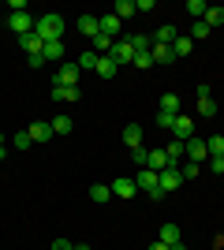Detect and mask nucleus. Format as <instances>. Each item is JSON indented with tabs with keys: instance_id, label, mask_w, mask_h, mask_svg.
Returning a JSON list of instances; mask_svg holds the SVG:
<instances>
[{
	"instance_id": "nucleus-12",
	"label": "nucleus",
	"mask_w": 224,
	"mask_h": 250,
	"mask_svg": "<svg viewBox=\"0 0 224 250\" xmlns=\"http://www.w3.org/2000/svg\"><path fill=\"white\" fill-rule=\"evenodd\" d=\"M180 183H183L180 168H164V172H161V194H164V190H176Z\"/></svg>"
},
{
	"instance_id": "nucleus-10",
	"label": "nucleus",
	"mask_w": 224,
	"mask_h": 250,
	"mask_svg": "<svg viewBox=\"0 0 224 250\" xmlns=\"http://www.w3.org/2000/svg\"><path fill=\"white\" fill-rule=\"evenodd\" d=\"M108 56H112V60H116L120 67H123V63H131V60H135V49H131L127 42H112V52H108Z\"/></svg>"
},
{
	"instance_id": "nucleus-34",
	"label": "nucleus",
	"mask_w": 224,
	"mask_h": 250,
	"mask_svg": "<svg viewBox=\"0 0 224 250\" xmlns=\"http://www.w3.org/2000/svg\"><path fill=\"white\" fill-rule=\"evenodd\" d=\"M131 161H135V165H139V168H146V161H149V149H146V146L131 149Z\"/></svg>"
},
{
	"instance_id": "nucleus-8",
	"label": "nucleus",
	"mask_w": 224,
	"mask_h": 250,
	"mask_svg": "<svg viewBox=\"0 0 224 250\" xmlns=\"http://www.w3.org/2000/svg\"><path fill=\"white\" fill-rule=\"evenodd\" d=\"M79 34H82L86 42H94L97 34H101V22H97V15H82V19H79Z\"/></svg>"
},
{
	"instance_id": "nucleus-19",
	"label": "nucleus",
	"mask_w": 224,
	"mask_h": 250,
	"mask_svg": "<svg viewBox=\"0 0 224 250\" xmlns=\"http://www.w3.org/2000/svg\"><path fill=\"white\" fill-rule=\"evenodd\" d=\"M53 101H79V86H53Z\"/></svg>"
},
{
	"instance_id": "nucleus-16",
	"label": "nucleus",
	"mask_w": 224,
	"mask_h": 250,
	"mask_svg": "<svg viewBox=\"0 0 224 250\" xmlns=\"http://www.w3.org/2000/svg\"><path fill=\"white\" fill-rule=\"evenodd\" d=\"M123 142H127L131 149H139L142 146V127L139 124H127V127H123Z\"/></svg>"
},
{
	"instance_id": "nucleus-5",
	"label": "nucleus",
	"mask_w": 224,
	"mask_h": 250,
	"mask_svg": "<svg viewBox=\"0 0 224 250\" xmlns=\"http://www.w3.org/2000/svg\"><path fill=\"white\" fill-rule=\"evenodd\" d=\"M172 135L180 138V142H187V138H194V120L191 116H176V120H172Z\"/></svg>"
},
{
	"instance_id": "nucleus-33",
	"label": "nucleus",
	"mask_w": 224,
	"mask_h": 250,
	"mask_svg": "<svg viewBox=\"0 0 224 250\" xmlns=\"http://www.w3.org/2000/svg\"><path fill=\"white\" fill-rule=\"evenodd\" d=\"M205 8H209V4H202V0H187V11L194 15V22H198V19L205 15Z\"/></svg>"
},
{
	"instance_id": "nucleus-26",
	"label": "nucleus",
	"mask_w": 224,
	"mask_h": 250,
	"mask_svg": "<svg viewBox=\"0 0 224 250\" xmlns=\"http://www.w3.org/2000/svg\"><path fill=\"white\" fill-rule=\"evenodd\" d=\"M97 60H101V56H97L94 49H86L82 60H79V71H97Z\"/></svg>"
},
{
	"instance_id": "nucleus-24",
	"label": "nucleus",
	"mask_w": 224,
	"mask_h": 250,
	"mask_svg": "<svg viewBox=\"0 0 224 250\" xmlns=\"http://www.w3.org/2000/svg\"><path fill=\"white\" fill-rule=\"evenodd\" d=\"M112 15H116L120 22L127 19V15H135V0H116V8H112Z\"/></svg>"
},
{
	"instance_id": "nucleus-17",
	"label": "nucleus",
	"mask_w": 224,
	"mask_h": 250,
	"mask_svg": "<svg viewBox=\"0 0 224 250\" xmlns=\"http://www.w3.org/2000/svg\"><path fill=\"white\" fill-rule=\"evenodd\" d=\"M116 71H120V63L112 60V56H101V60H97V75H101V79H112Z\"/></svg>"
},
{
	"instance_id": "nucleus-2",
	"label": "nucleus",
	"mask_w": 224,
	"mask_h": 250,
	"mask_svg": "<svg viewBox=\"0 0 224 250\" xmlns=\"http://www.w3.org/2000/svg\"><path fill=\"white\" fill-rule=\"evenodd\" d=\"M135 187L146 190L149 198H164V194H161V172H153V168H139V176H135Z\"/></svg>"
},
{
	"instance_id": "nucleus-14",
	"label": "nucleus",
	"mask_w": 224,
	"mask_h": 250,
	"mask_svg": "<svg viewBox=\"0 0 224 250\" xmlns=\"http://www.w3.org/2000/svg\"><path fill=\"white\" fill-rule=\"evenodd\" d=\"M146 168H153V172H164V168H172V165H168V153H164V149H149Z\"/></svg>"
},
{
	"instance_id": "nucleus-45",
	"label": "nucleus",
	"mask_w": 224,
	"mask_h": 250,
	"mask_svg": "<svg viewBox=\"0 0 224 250\" xmlns=\"http://www.w3.org/2000/svg\"><path fill=\"white\" fill-rule=\"evenodd\" d=\"M75 250H90V247H86V243H79V247H75Z\"/></svg>"
},
{
	"instance_id": "nucleus-32",
	"label": "nucleus",
	"mask_w": 224,
	"mask_h": 250,
	"mask_svg": "<svg viewBox=\"0 0 224 250\" xmlns=\"http://www.w3.org/2000/svg\"><path fill=\"white\" fill-rule=\"evenodd\" d=\"M198 112L202 116H217V101L213 97H198Z\"/></svg>"
},
{
	"instance_id": "nucleus-6",
	"label": "nucleus",
	"mask_w": 224,
	"mask_h": 250,
	"mask_svg": "<svg viewBox=\"0 0 224 250\" xmlns=\"http://www.w3.org/2000/svg\"><path fill=\"white\" fill-rule=\"evenodd\" d=\"M112 194H116V198H135V194H139V187H135V179L120 176V179H112Z\"/></svg>"
},
{
	"instance_id": "nucleus-18",
	"label": "nucleus",
	"mask_w": 224,
	"mask_h": 250,
	"mask_svg": "<svg viewBox=\"0 0 224 250\" xmlns=\"http://www.w3.org/2000/svg\"><path fill=\"white\" fill-rule=\"evenodd\" d=\"M41 56H45V63L49 60H64V42H45Z\"/></svg>"
},
{
	"instance_id": "nucleus-15",
	"label": "nucleus",
	"mask_w": 224,
	"mask_h": 250,
	"mask_svg": "<svg viewBox=\"0 0 224 250\" xmlns=\"http://www.w3.org/2000/svg\"><path fill=\"white\" fill-rule=\"evenodd\" d=\"M97 22H101V34H108V38H116L120 34V19L108 11V15H97Z\"/></svg>"
},
{
	"instance_id": "nucleus-41",
	"label": "nucleus",
	"mask_w": 224,
	"mask_h": 250,
	"mask_svg": "<svg viewBox=\"0 0 224 250\" xmlns=\"http://www.w3.org/2000/svg\"><path fill=\"white\" fill-rule=\"evenodd\" d=\"M53 250H75V243H67V239H53Z\"/></svg>"
},
{
	"instance_id": "nucleus-31",
	"label": "nucleus",
	"mask_w": 224,
	"mask_h": 250,
	"mask_svg": "<svg viewBox=\"0 0 224 250\" xmlns=\"http://www.w3.org/2000/svg\"><path fill=\"white\" fill-rule=\"evenodd\" d=\"M135 67H139V71H149V67H153V56H149V52H135Z\"/></svg>"
},
{
	"instance_id": "nucleus-21",
	"label": "nucleus",
	"mask_w": 224,
	"mask_h": 250,
	"mask_svg": "<svg viewBox=\"0 0 224 250\" xmlns=\"http://www.w3.org/2000/svg\"><path fill=\"white\" fill-rule=\"evenodd\" d=\"M202 22L209 26V30H213V26H224V8H205Z\"/></svg>"
},
{
	"instance_id": "nucleus-11",
	"label": "nucleus",
	"mask_w": 224,
	"mask_h": 250,
	"mask_svg": "<svg viewBox=\"0 0 224 250\" xmlns=\"http://www.w3.org/2000/svg\"><path fill=\"white\" fill-rule=\"evenodd\" d=\"M164 153H168V165L176 168L180 161H187V142H180V138H176V142H168V146H164Z\"/></svg>"
},
{
	"instance_id": "nucleus-1",
	"label": "nucleus",
	"mask_w": 224,
	"mask_h": 250,
	"mask_svg": "<svg viewBox=\"0 0 224 250\" xmlns=\"http://www.w3.org/2000/svg\"><path fill=\"white\" fill-rule=\"evenodd\" d=\"M64 30H67V22H64L60 11H45L41 19H34V34H38L41 42H60Z\"/></svg>"
},
{
	"instance_id": "nucleus-4",
	"label": "nucleus",
	"mask_w": 224,
	"mask_h": 250,
	"mask_svg": "<svg viewBox=\"0 0 224 250\" xmlns=\"http://www.w3.org/2000/svg\"><path fill=\"white\" fill-rule=\"evenodd\" d=\"M8 26L19 34V38H26V34L34 30V15H30V11H11V15H8Z\"/></svg>"
},
{
	"instance_id": "nucleus-29",
	"label": "nucleus",
	"mask_w": 224,
	"mask_h": 250,
	"mask_svg": "<svg viewBox=\"0 0 224 250\" xmlns=\"http://www.w3.org/2000/svg\"><path fill=\"white\" fill-rule=\"evenodd\" d=\"M53 135H71V116H56L53 120Z\"/></svg>"
},
{
	"instance_id": "nucleus-3",
	"label": "nucleus",
	"mask_w": 224,
	"mask_h": 250,
	"mask_svg": "<svg viewBox=\"0 0 224 250\" xmlns=\"http://www.w3.org/2000/svg\"><path fill=\"white\" fill-rule=\"evenodd\" d=\"M53 86H79V63H60L53 71Z\"/></svg>"
},
{
	"instance_id": "nucleus-27",
	"label": "nucleus",
	"mask_w": 224,
	"mask_h": 250,
	"mask_svg": "<svg viewBox=\"0 0 224 250\" xmlns=\"http://www.w3.org/2000/svg\"><path fill=\"white\" fill-rule=\"evenodd\" d=\"M161 243H168V247H172V243H183L180 228H176V224H161Z\"/></svg>"
},
{
	"instance_id": "nucleus-30",
	"label": "nucleus",
	"mask_w": 224,
	"mask_h": 250,
	"mask_svg": "<svg viewBox=\"0 0 224 250\" xmlns=\"http://www.w3.org/2000/svg\"><path fill=\"white\" fill-rule=\"evenodd\" d=\"M205 146H209V157H224V135L205 138Z\"/></svg>"
},
{
	"instance_id": "nucleus-7",
	"label": "nucleus",
	"mask_w": 224,
	"mask_h": 250,
	"mask_svg": "<svg viewBox=\"0 0 224 250\" xmlns=\"http://www.w3.org/2000/svg\"><path fill=\"white\" fill-rule=\"evenodd\" d=\"M26 135H30L34 142H49V138H53V124H45V120H34V124L26 127Z\"/></svg>"
},
{
	"instance_id": "nucleus-37",
	"label": "nucleus",
	"mask_w": 224,
	"mask_h": 250,
	"mask_svg": "<svg viewBox=\"0 0 224 250\" xmlns=\"http://www.w3.org/2000/svg\"><path fill=\"white\" fill-rule=\"evenodd\" d=\"M180 176H183V179H194V176H198V165H194V161H187V165H180Z\"/></svg>"
},
{
	"instance_id": "nucleus-40",
	"label": "nucleus",
	"mask_w": 224,
	"mask_h": 250,
	"mask_svg": "<svg viewBox=\"0 0 224 250\" xmlns=\"http://www.w3.org/2000/svg\"><path fill=\"white\" fill-rule=\"evenodd\" d=\"M209 168H213L217 176H221V172H224V157H209Z\"/></svg>"
},
{
	"instance_id": "nucleus-22",
	"label": "nucleus",
	"mask_w": 224,
	"mask_h": 250,
	"mask_svg": "<svg viewBox=\"0 0 224 250\" xmlns=\"http://www.w3.org/2000/svg\"><path fill=\"white\" fill-rule=\"evenodd\" d=\"M191 49H194L191 38H176V42H172V56H180V60H183V56H191Z\"/></svg>"
},
{
	"instance_id": "nucleus-13",
	"label": "nucleus",
	"mask_w": 224,
	"mask_h": 250,
	"mask_svg": "<svg viewBox=\"0 0 224 250\" xmlns=\"http://www.w3.org/2000/svg\"><path fill=\"white\" fill-rule=\"evenodd\" d=\"M19 42H22V52H26V56H41V49H45V42L34 30L26 34V38H19Z\"/></svg>"
},
{
	"instance_id": "nucleus-36",
	"label": "nucleus",
	"mask_w": 224,
	"mask_h": 250,
	"mask_svg": "<svg viewBox=\"0 0 224 250\" xmlns=\"http://www.w3.org/2000/svg\"><path fill=\"white\" fill-rule=\"evenodd\" d=\"M11 142H15V149H30V146H34V138L26 135V131H19V135L11 138Z\"/></svg>"
},
{
	"instance_id": "nucleus-20",
	"label": "nucleus",
	"mask_w": 224,
	"mask_h": 250,
	"mask_svg": "<svg viewBox=\"0 0 224 250\" xmlns=\"http://www.w3.org/2000/svg\"><path fill=\"white\" fill-rule=\"evenodd\" d=\"M176 38H180V34H176V26H161V30L153 34V45H168V49H172V42H176Z\"/></svg>"
},
{
	"instance_id": "nucleus-42",
	"label": "nucleus",
	"mask_w": 224,
	"mask_h": 250,
	"mask_svg": "<svg viewBox=\"0 0 224 250\" xmlns=\"http://www.w3.org/2000/svg\"><path fill=\"white\" fill-rule=\"evenodd\" d=\"M149 250H172V247H168V243H161V239H157V243H149Z\"/></svg>"
},
{
	"instance_id": "nucleus-23",
	"label": "nucleus",
	"mask_w": 224,
	"mask_h": 250,
	"mask_svg": "<svg viewBox=\"0 0 224 250\" xmlns=\"http://www.w3.org/2000/svg\"><path fill=\"white\" fill-rule=\"evenodd\" d=\"M90 198H94L97 206H101V202H108V198H112V187H108V183H94V187H90Z\"/></svg>"
},
{
	"instance_id": "nucleus-38",
	"label": "nucleus",
	"mask_w": 224,
	"mask_h": 250,
	"mask_svg": "<svg viewBox=\"0 0 224 250\" xmlns=\"http://www.w3.org/2000/svg\"><path fill=\"white\" fill-rule=\"evenodd\" d=\"M172 120H176V116H168V112H157V127H164V131H172Z\"/></svg>"
},
{
	"instance_id": "nucleus-25",
	"label": "nucleus",
	"mask_w": 224,
	"mask_h": 250,
	"mask_svg": "<svg viewBox=\"0 0 224 250\" xmlns=\"http://www.w3.org/2000/svg\"><path fill=\"white\" fill-rule=\"evenodd\" d=\"M161 112L180 116V97H176V94H164V97H161Z\"/></svg>"
},
{
	"instance_id": "nucleus-35",
	"label": "nucleus",
	"mask_w": 224,
	"mask_h": 250,
	"mask_svg": "<svg viewBox=\"0 0 224 250\" xmlns=\"http://www.w3.org/2000/svg\"><path fill=\"white\" fill-rule=\"evenodd\" d=\"M202 38H209V26L198 19V22H194V30H191V42H202Z\"/></svg>"
},
{
	"instance_id": "nucleus-28",
	"label": "nucleus",
	"mask_w": 224,
	"mask_h": 250,
	"mask_svg": "<svg viewBox=\"0 0 224 250\" xmlns=\"http://www.w3.org/2000/svg\"><path fill=\"white\" fill-rule=\"evenodd\" d=\"M149 56H153V63H168L172 60V49H168V45H153Z\"/></svg>"
},
{
	"instance_id": "nucleus-43",
	"label": "nucleus",
	"mask_w": 224,
	"mask_h": 250,
	"mask_svg": "<svg viewBox=\"0 0 224 250\" xmlns=\"http://www.w3.org/2000/svg\"><path fill=\"white\" fill-rule=\"evenodd\" d=\"M4 157H8V146H4V135H0V161H4Z\"/></svg>"
},
{
	"instance_id": "nucleus-44",
	"label": "nucleus",
	"mask_w": 224,
	"mask_h": 250,
	"mask_svg": "<svg viewBox=\"0 0 224 250\" xmlns=\"http://www.w3.org/2000/svg\"><path fill=\"white\" fill-rule=\"evenodd\" d=\"M172 250H187V247H183V243H172Z\"/></svg>"
},
{
	"instance_id": "nucleus-9",
	"label": "nucleus",
	"mask_w": 224,
	"mask_h": 250,
	"mask_svg": "<svg viewBox=\"0 0 224 250\" xmlns=\"http://www.w3.org/2000/svg\"><path fill=\"white\" fill-rule=\"evenodd\" d=\"M205 157H209L205 138H187V161H205Z\"/></svg>"
},
{
	"instance_id": "nucleus-39",
	"label": "nucleus",
	"mask_w": 224,
	"mask_h": 250,
	"mask_svg": "<svg viewBox=\"0 0 224 250\" xmlns=\"http://www.w3.org/2000/svg\"><path fill=\"white\" fill-rule=\"evenodd\" d=\"M153 8H157L153 0H135V11H153Z\"/></svg>"
}]
</instances>
